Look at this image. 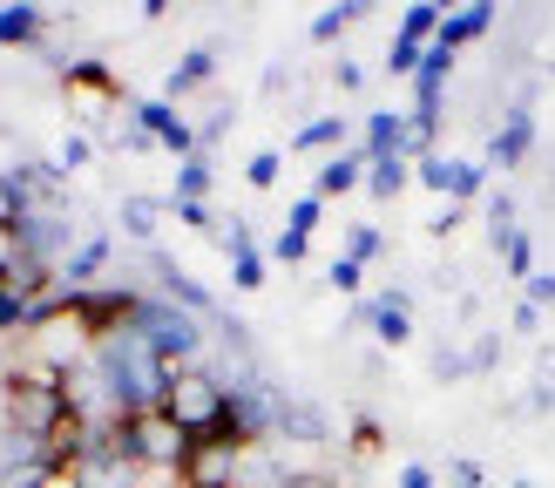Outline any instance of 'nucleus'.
Wrapping results in <instances>:
<instances>
[{"mask_svg":"<svg viewBox=\"0 0 555 488\" xmlns=\"http://www.w3.org/2000/svg\"><path fill=\"white\" fill-rule=\"evenodd\" d=\"M68 380L62 373H48L35 360H21L8 367V380H0V421L21 427V434H35V441H54V434L68 427Z\"/></svg>","mask_w":555,"mask_h":488,"instance_id":"nucleus-2","label":"nucleus"},{"mask_svg":"<svg viewBox=\"0 0 555 488\" xmlns=\"http://www.w3.org/2000/svg\"><path fill=\"white\" fill-rule=\"evenodd\" d=\"M502 367V333H475L467 339V373H494Z\"/></svg>","mask_w":555,"mask_h":488,"instance_id":"nucleus-29","label":"nucleus"},{"mask_svg":"<svg viewBox=\"0 0 555 488\" xmlns=\"http://www.w3.org/2000/svg\"><path fill=\"white\" fill-rule=\"evenodd\" d=\"M89 367H95V380H102L108 407H116V421L156 414V407H163V394H170V380H177V367H163L156 352H150L143 339L129 333V325L89 346Z\"/></svg>","mask_w":555,"mask_h":488,"instance_id":"nucleus-1","label":"nucleus"},{"mask_svg":"<svg viewBox=\"0 0 555 488\" xmlns=\"http://www.w3.org/2000/svg\"><path fill=\"white\" fill-rule=\"evenodd\" d=\"M217 81V48H183L177 54V68L163 75V102H183V95H197Z\"/></svg>","mask_w":555,"mask_h":488,"instance_id":"nucleus-15","label":"nucleus"},{"mask_svg":"<svg viewBox=\"0 0 555 488\" xmlns=\"http://www.w3.org/2000/svg\"><path fill=\"white\" fill-rule=\"evenodd\" d=\"M163 197H150V190H129V197L116 204V224H122V237H135L143 252H156V231H163Z\"/></svg>","mask_w":555,"mask_h":488,"instance_id":"nucleus-16","label":"nucleus"},{"mask_svg":"<svg viewBox=\"0 0 555 488\" xmlns=\"http://www.w3.org/2000/svg\"><path fill=\"white\" fill-rule=\"evenodd\" d=\"M129 333L143 339L163 367H204V352H210V333H204V319L197 312H183V306H170L163 292H143L135 298V312H129Z\"/></svg>","mask_w":555,"mask_h":488,"instance_id":"nucleus-3","label":"nucleus"},{"mask_svg":"<svg viewBox=\"0 0 555 488\" xmlns=\"http://www.w3.org/2000/svg\"><path fill=\"white\" fill-rule=\"evenodd\" d=\"M406 183H413V163H406V156H379L373 170H366V190H373V197H400Z\"/></svg>","mask_w":555,"mask_h":488,"instance_id":"nucleus-25","label":"nucleus"},{"mask_svg":"<svg viewBox=\"0 0 555 488\" xmlns=\"http://www.w3.org/2000/svg\"><path fill=\"white\" fill-rule=\"evenodd\" d=\"M325 285H332V292H346V298H359V285H366V265H352V258H332Z\"/></svg>","mask_w":555,"mask_h":488,"instance_id":"nucleus-35","label":"nucleus"},{"mask_svg":"<svg viewBox=\"0 0 555 488\" xmlns=\"http://www.w3.org/2000/svg\"><path fill=\"white\" fill-rule=\"evenodd\" d=\"M434 380H467V346H434Z\"/></svg>","mask_w":555,"mask_h":488,"instance_id":"nucleus-37","label":"nucleus"},{"mask_svg":"<svg viewBox=\"0 0 555 488\" xmlns=\"http://www.w3.org/2000/svg\"><path fill=\"white\" fill-rule=\"evenodd\" d=\"M413 177H421L427 190H440L448 204H475V197H488V163H475V156H448V150H434V156H421L413 163Z\"/></svg>","mask_w":555,"mask_h":488,"instance_id":"nucleus-6","label":"nucleus"},{"mask_svg":"<svg viewBox=\"0 0 555 488\" xmlns=\"http://www.w3.org/2000/svg\"><path fill=\"white\" fill-rule=\"evenodd\" d=\"M481 210H488V244H494V252H508V244H515V190H488V197H481Z\"/></svg>","mask_w":555,"mask_h":488,"instance_id":"nucleus-20","label":"nucleus"},{"mask_svg":"<svg viewBox=\"0 0 555 488\" xmlns=\"http://www.w3.org/2000/svg\"><path fill=\"white\" fill-rule=\"evenodd\" d=\"M27 325H35V306H27V298H14L8 285H0V333H27Z\"/></svg>","mask_w":555,"mask_h":488,"instance_id":"nucleus-33","label":"nucleus"},{"mask_svg":"<svg viewBox=\"0 0 555 488\" xmlns=\"http://www.w3.org/2000/svg\"><path fill=\"white\" fill-rule=\"evenodd\" d=\"M535 325H542V306H529V298H515V312H508V333H521V339H529Z\"/></svg>","mask_w":555,"mask_h":488,"instance_id":"nucleus-40","label":"nucleus"},{"mask_svg":"<svg viewBox=\"0 0 555 488\" xmlns=\"http://www.w3.org/2000/svg\"><path fill=\"white\" fill-rule=\"evenodd\" d=\"M359 21H366V8H359V0H339V8L312 14V27H305V41H312V48H325V41H339L346 27H359Z\"/></svg>","mask_w":555,"mask_h":488,"instance_id":"nucleus-21","label":"nucleus"},{"mask_svg":"<svg viewBox=\"0 0 555 488\" xmlns=\"http://www.w3.org/2000/svg\"><path fill=\"white\" fill-rule=\"evenodd\" d=\"M359 183H366V156L346 143L339 156L319 163V183H312V190H319V197H346V190H359Z\"/></svg>","mask_w":555,"mask_h":488,"instance_id":"nucleus-18","label":"nucleus"},{"mask_svg":"<svg viewBox=\"0 0 555 488\" xmlns=\"http://www.w3.org/2000/svg\"><path fill=\"white\" fill-rule=\"evenodd\" d=\"M379 441H386V434H379V421H373V414H359V421H352V441H346V448H352V454H379Z\"/></svg>","mask_w":555,"mask_h":488,"instance_id":"nucleus-39","label":"nucleus"},{"mask_svg":"<svg viewBox=\"0 0 555 488\" xmlns=\"http://www.w3.org/2000/svg\"><path fill=\"white\" fill-rule=\"evenodd\" d=\"M440 21H448V8H440V0H421V8H406V14H400V41H413V48H434Z\"/></svg>","mask_w":555,"mask_h":488,"instance_id":"nucleus-23","label":"nucleus"},{"mask_svg":"<svg viewBox=\"0 0 555 488\" xmlns=\"http://www.w3.org/2000/svg\"><path fill=\"white\" fill-rule=\"evenodd\" d=\"M116 441H122V454L143 475H177V481L190 468V454H197V441H190L163 407H156V414H135V421H116Z\"/></svg>","mask_w":555,"mask_h":488,"instance_id":"nucleus-4","label":"nucleus"},{"mask_svg":"<svg viewBox=\"0 0 555 488\" xmlns=\"http://www.w3.org/2000/svg\"><path fill=\"white\" fill-rule=\"evenodd\" d=\"M339 143H346V116H312V123L292 129V150L298 156L305 150H332V156H339Z\"/></svg>","mask_w":555,"mask_h":488,"instance_id":"nucleus-22","label":"nucleus"},{"mask_svg":"<svg viewBox=\"0 0 555 488\" xmlns=\"http://www.w3.org/2000/svg\"><path fill=\"white\" fill-rule=\"evenodd\" d=\"M305 252H312V231H292V224H285V231L271 237V258H278V265H305Z\"/></svg>","mask_w":555,"mask_h":488,"instance_id":"nucleus-31","label":"nucleus"},{"mask_svg":"<svg viewBox=\"0 0 555 488\" xmlns=\"http://www.w3.org/2000/svg\"><path fill=\"white\" fill-rule=\"evenodd\" d=\"M27 210H35V204H27L21 177H14V170H0V231H14V224H21Z\"/></svg>","mask_w":555,"mask_h":488,"instance_id":"nucleus-26","label":"nucleus"},{"mask_svg":"<svg viewBox=\"0 0 555 488\" xmlns=\"http://www.w3.org/2000/svg\"><path fill=\"white\" fill-rule=\"evenodd\" d=\"M278 441L325 448L332 441V414H325L319 400H305V394H285V400H278Z\"/></svg>","mask_w":555,"mask_h":488,"instance_id":"nucleus-11","label":"nucleus"},{"mask_svg":"<svg viewBox=\"0 0 555 488\" xmlns=\"http://www.w3.org/2000/svg\"><path fill=\"white\" fill-rule=\"evenodd\" d=\"M393 488H440V481H434V468H427V461H406Z\"/></svg>","mask_w":555,"mask_h":488,"instance_id":"nucleus-42","label":"nucleus"},{"mask_svg":"<svg viewBox=\"0 0 555 488\" xmlns=\"http://www.w3.org/2000/svg\"><path fill=\"white\" fill-rule=\"evenodd\" d=\"M352 325H366L379 346H406V339H413V292H406V285H386V292H373V298H359V306H352Z\"/></svg>","mask_w":555,"mask_h":488,"instance_id":"nucleus-8","label":"nucleus"},{"mask_svg":"<svg viewBox=\"0 0 555 488\" xmlns=\"http://www.w3.org/2000/svg\"><path fill=\"white\" fill-rule=\"evenodd\" d=\"M319 217H325V197H319V190H305V197L292 204L285 224H292V231H319Z\"/></svg>","mask_w":555,"mask_h":488,"instance_id":"nucleus-36","label":"nucleus"},{"mask_svg":"<svg viewBox=\"0 0 555 488\" xmlns=\"http://www.w3.org/2000/svg\"><path fill=\"white\" fill-rule=\"evenodd\" d=\"M379 252H386L379 224H352V231H346V252H339V258H352V265H373Z\"/></svg>","mask_w":555,"mask_h":488,"instance_id":"nucleus-27","label":"nucleus"},{"mask_svg":"<svg viewBox=\"0 0 555 488\" xmlns=\"http://www.w3.org/2000/svg\"><path fill=\"white\" fill-rule=\"evenodd\" d=\"M332 81H339V89L352 95V89H359V81H366V68H359V62H339V68H332Z\"/></svg>","mask_w":555,"mask_h":488,"instance_id":"nucleus-43","label":"nucleus"},{"mask_svg":"<svg viewBox=\"0 0 555 488\" xmlns=\"http://www.w3.org/2000/svg\"><path fill=\"white\" fill-rule=\"evenodd\" d=\"M278 170H285V156H278V150H258L251 163H244V183H251V190H271Z\"/></svg>","mask_w":555,"mask_h":488,"instance_id":"nucleus-34","label":"nucleus"},{"mask_svg":"<svg viewBox=\"0 0 555 488\" xmlns=\"http://www.w3.org/2000/svg\"><path fill=\"white\" fill-rule=\"evenodd\" d=\"M81 244V231H75V217L68 210H27L21 224H14V252L27 258V265H48V271H62V258Z\"/></svg>","mask_w":555,"mask_h":488,"instance_id":"nucleus-5","label":"nucleus"},{"mask_svg":"<svg viewBox=\"0 0 555 488\" xmlns=\"http://www.w3.org/2000/svg\"><path fill=\"white\" fill-rule=\"evenodd\" d=\"M359 156H366V170L379 156H406V108H366V123H359Z\"/></svg>","mask_w":555,"mask_h":488,"instance_id":"nucleus-12","label":"nucleus"},{"mask_svg":"<svg viewBox=\"0 0 555 488\" xmlns=\"http://www.w3.org/2000/svg\"><path fill=\"white\" fill-rule=\"evenodd\" d=\"M502 265H508V279H521V285H529L535 271H542V265H535V237H529V231H515V244L502 252Z\"/></svg>","mask_w":555,"mask_h":488,"instance_id":"nucleus-28","label":"nucleus"},{"mask_svg":"<svg viewBox=\"0 0 555 488\" xmlns=\"http://www.w3.org/2000/svg\"><path fill=\"white\" fill-rule=\"evenodd\" d=\"M210 183H217L210 150H197V156H183V163H177V204H210Z\"/></svg>","mask_w":555,"mask_h":488,"instance_id":"nucleus-19","label":"nucleus"},{"mask_svg":"<svg viewBox=\"0 0 555 488\" xmlns=\"http://www.w3.org/2000/svg\"><path fill=\"white\" fill-rule=\"evenodd\" d=\"M129 123L143 129L156 150H170L177 163H183V156H197V123H190L177 102H163V95H143V102H129Z\"/></svg>","mask_w":555,"mask_h":488,"instance_id":"nucleus-7","label":"nucleus"},{"mask_svg":"<svg viewBox=\"0 0 555 488\" xmlns=\"http://www.w3.org/2000/svg\"><path fill=\"white\" fill-rule=\"evenodd\" d=\"M521 298H529V306H555V271H535V279L521 285Z\"/></svg>","mask_w":555,"mask_h":488,"instance_id":"nucleus-41","label":"nucleus"},{"mask_svg":"<svg viewBox=\"0 0 555 488\" xmlns=\"http://www.w3.org/2000/svg\"><path fill=\"white\" fill-rule=\"evenodd\" d=\"M14 265H21V252H14V231H0V279H8Z\"/></svg>","mask_w":555,"mask_h":488,"instance_id":"nucleus-44","label":"nucleus"},{"mask_svg":"<svg viewBox=\"0 0 555 488\" xmlns=\"http://www.w3.org/2000/svg\"><path fill=\"white\" fill-rule=\"evenodd\" d=\"M108 258H116V237H108V231H89V237H81L75 252L62 258V292H89V285H102Z\"/></svg>","mask_w":555,"mask_h":488,"instance_id":"nucleus-13","label":"nucleus"},{"mask_svg":"<svg viewBox=\"0 0 555 488\" xmlns=\"http://www.w3.org/2000/svg\"><path fill=\"white\" fill-rule=\"evenodd\" d=\"M535 150V102L521 95L508 116H502V129L488 136V170H521V156Z\"/></svg>","mask_w":555,"mask_h":488,"instance_id":"nucleus-10","label":"nucleus"},{"mask_svg":"<svg viewBox=\"0 0 555 488\" xmlns=\"http://www.w3.org/2000/svg\"><path fill=\"white\" fill-rule=\"evenodd\" d=\"M150 271H156V292L170 298V306H183V312H197L204 325H217L224 319V306H217V292H204L197 279H190V271L170 258V252H150Z\"/></svg>","mask_w":555,"mask_h":488,"instance_id":"nucleus-9","label":"nucleus"},{"mask_svg":"<svg viewBox=\"0 0 555 488\" xmlns=\"http://www.w3.org/2000/svg\"><path fill=\"white\" fill-rule=\"evenodd\" d=\"M0 48H48V8L8 0V8H0Z\"/></svg>","mask_w":555,"mask_h":488,"instance_id":"nucleus-17","label":"nucleus"},{"mask_svg":"<svg viewBox=\"0 0 555 488\" xmlns=\"http://www.w3.org/2000/svg\"><path fill=\"white\" fill-rule=\"evenodd\" d=\"M170 210H177V224H190V231H204V237H217V231H224V217H217L210 204H177V197H170Z\"/></svg>","mask_w":555,"mask_h":488,"instance_id":"nucleus-32","label":"nucleus"},{"mask_svg":"<svg viewBox=\"0 0 555 488\" xmlns=\"http://www.w3.org/2000/svg\"><path fill=\"white\" fill-rule=\"evenodd\" d=\"M521 407H529V414H548V407H555V346H542V352H535L529 400H521Z\"/></svg>","mask_w":555,"mask_h":488,"instance_id":"nucleus-24","label":"nucleus"},{"mask_svg":"<svg viewBox=\"0 0 555 488\" xmlns=\"http://www.w3.org/2000/svg\"><path fill=\"white\" fill-rule=\"evenodd\" d=\"M231 116H237L231 102H210V108H204V123H197V150H210V143H224V129H231Z\"/></svg>","mask_w":555,"mask_h":488,"instance_id":"nucleus-30","label":"nucleus"},{"mask_svg":"<svg viewBox=\"0 0 555 488\" xmlns=\"http://www.w3.org/2000/svg\"><path fill=\"white\" fill-rule=\"evenodd\" d=\"M494 21H502V8H494V0H475V8H448V21H440L434 48L461 54V48H475L481 35H494Z\"/></svg>","mask_w":555,"mask_h":488,"instance_id":"nucleus-14","label":"nucleus"},{"mask_svg":"<svg viewBox=\"0 0 555 488\" xmlns=\"http://www.w3.org/2000/svg\"><path fill=\"white\" fill-rule=\"evenodd\" d=\"M89 156H95V143H89V136H81V129H75V136H68V143H62V156H54V163H62V170L75 177V170H89Z\"/></svg>","mask_w":555,"mask_h":488,"instance_id":"nucleus-38","label":"nucleus"}]
</instances>
